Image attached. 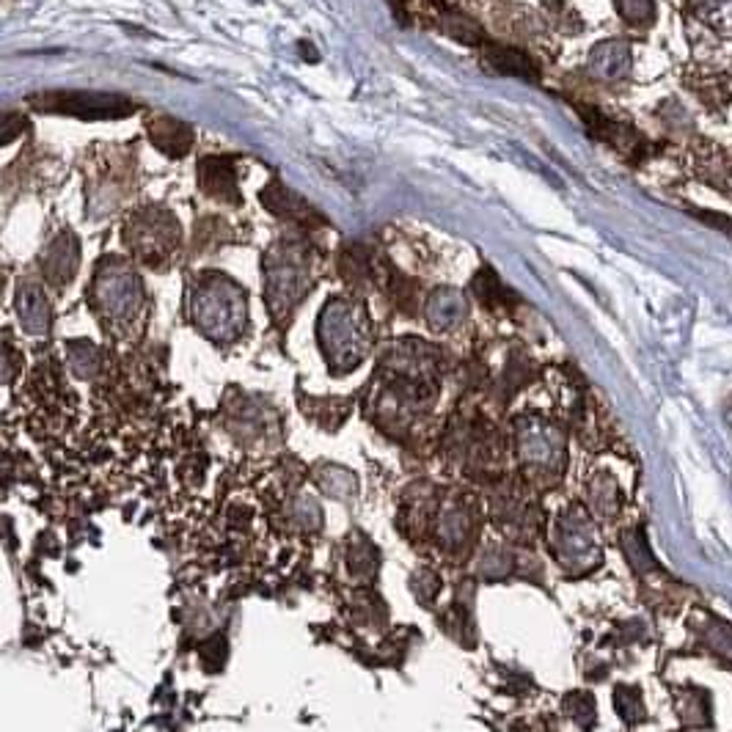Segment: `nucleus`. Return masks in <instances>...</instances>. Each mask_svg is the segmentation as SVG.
I'll return each mask as SVG.
<instances>
[{
	"label": "nucleus",
	"instance_id": "nucleus-11",
	"mask_svg": "<svg viewBox=\"0 0 732 732\" xmlns=\"http://www.w3.org/2000/svg\"><path fill=\"white\" fill-rule=\"evenodd\" d=\"M694 215H697L699 221L710 223V226H716L719 232L730 234V237H732V221H730V218H724V215H716V212H694Z\"/></svg>",
	"mask_w": 732,
	"mask_h": 732
},
{
	"label": "nucleus",
	"instance_id": "nucleus-7",
	"mask_svg": "<svg viewBox=\"0 0 732 732\" xmlns=\"http://www.w3.org/2000/svg\"><path fill=\"white\" fill-rule=\"evenodd\" d=\"M691 6L705 23L732 34V0H691Z\"/></svg>",
	"mask_w": 732,
	"mask_h": 732
},
{
	"label": "nucleus",
	"instance_id": "nucleus-9",
	"mask_svg": "<svg viewBox=\"0 0 732 732\" xmlns=\"http://www.w3.org/2000/svg\"><path fill=\"white\" fill-rule=\"evenodd\" d=\"M444 31L452 36V39H457V42H466V45H479V42L485 39L477 25L471 23V20H466L463 14H446Z\"/></svg>",
	"mask_w": 732,
	"mask_h": 732
},
{
	"label": "nucleus",
	"instance_id": "nucleus-6",
	"mask_svg": "<svg viewBox=\"0 0 732 732\" xmlns=\"http://www.w3.org/2000/svg\"><path fill=\"white\" fill-rule=\"evenodd\" d=\"M265 201L267 207L278 215H284V218H317L314 212H311L309 204H303L298 196H292L287 188H281L278 182H273L270 188L265 190ZM320 221V218H317Z\"/></svg>",
	"mask_w": 732,
	"mask_h": 732
},
{
	"label": "nucleus",
	"instance_id": "nucleus-10",
	"mask_svg": "<svg viewBox=\"0 0 732 732\" xmlns=\"http://www.w3.org/2000/svg\"><path fill=\"white\" fill-rule=\"evenodd\" d=\"M617 708L622 710V716L628 721H636L644 716V705L636 688H617Z\"/></svg>",
	"mask_w": 732,
	"mask_h": 732
},
{
	"label": "nucleus",
	"instance_id": "nucleus-4",
	"mask_svg": "<svg viewBox=\"0 0 732 732\" xmlns=\"http://www.w3.org/2000/svg\"><path fill=\"white\" fill-rule=\"evenodd\" d=\"M201 185H204L207 193L218 196V199L240 201L232 160H226V157H210V160L201 163Z\"/></svg>",
	"mask_w": 732,
	"mask_h": 732
},
{
	"label": "nucleus",
	"instance_id": "nucleus-12",
	"mask_svg": "<svg viewBox=\"0 0 732 732\" xmlns=\"http://www.w3.org/2000/svg\"><path fill=\"white\" fill-rule=\"evenodd\" d=\"M391 6L397 9V14H400V20H405V12H402V9H405V0H391Z\"/></svg>",
	"mask_w": 732,
	"mask_h": 732
},
{
	"label": "nucleus",
	"instance_id": "nucleus-3",
	"mask_svg": "<svg viewBox=\"0 0 732 732\" xmlns=\"http://www.w3.org/2000/svg\"><path fill=\"white\" fill-rule=\"evenodd\" d=\"M149 138H152L157 149H163L166 155L182 157L190 149L193 133H190L188 124L177 122V119L155 116V119L149 122Z\"/></svg>",
	"mask_w": 732,
	"mask_h": 732
},
{
	"label": "nucleus",
	"instance_id": "nucleus-8",
	"mask_svg": "<svg viewBox=\"0 0 732 732\" xmlns=\"http://www.w3.org/2000/svg\"><path fill=\"white\" fill-rule=\"evenodd\" d=\"M617 12L628 25H647L655 23V3L653 0H617Z\"/></svg>",
	"mask_w": 732,
	"mask_h": 732
},
{
	"label": "nucleus",
	"instance_id": "nucleus-1",
	"mask_svg": "<svg viewBox=\"0 0 732 732\" xmlns=\"http://www.w3.org/2000/svg\"><path fill=\"white\" fill-rule=\"evenodd\" d=\"M31 105L45 113H67L78 119H122L135 108L127 97L100 91H47L34 94Z\"/></svg>",
	"mask_w": 732,
	"mask_h": 732
},
{
	"label": "nucleus",
	"instance_id": "nucleus-2",
	"mask_svg": "<svg viewBox=\"0 0 732 732\" xmlns=\"http://www.w3.org/2000/svg\"><path fill=\"white\" fill-rule=\"evenodd\" d=\"M589 69L603 80H620L631 72V47L625 42H600L592 56H589Z\"/></svg>",
	"mask_w": 732,
	"mask_h": 732
},
{
	"label": "nucleus",
	"instance_id": "nucleus-5",
	"mask_svg": "<svg viewBox=\"0 0 732 732\" xmlns=\"http://www.w3.org/2000/svg\"><path fill=\"white\" fill-rule=\"evenodd\" d=\"M488 64L501 75H515V78H529L534 80V67L529 58L523 56L521 50H512V47H493L488 53Z\"/></svg>",
	"mask_w": 732,
	"mask_h": 732
}]
</instances>
